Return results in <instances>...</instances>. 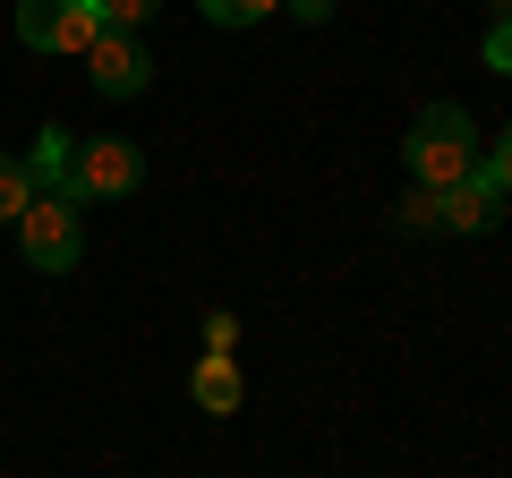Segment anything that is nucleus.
<instances>
[{
	"mask_svg": "<svg viewBox=\"0 0 512 478\" xmlns=\"http://www.w3.org/2000/svg\"><path fill=\"white\" fill-rule=\"evenodd\" d=\"M402 154H410V180H419L427 197H444L453 180H470V171H478V129H470V111H461V103H427L419 120H410Z\"/></svg>",
	"mask_w": 512,
	"mask_h": 478,
	"instance_id": "nucleus-1",
	"label": "nucleus"
},
{
	"mask_svg": "<svg viewBox=\"0 0 512 478\" xmlns=\"http://www.w3.org/2000/svg\"><path fill=\"white\" fill-rule=\"evenodd\" d=\"M18 248H26L35 274H77V265H86V205L35 197V205L18 214Z\"/></svg>",
	"mask_w": 512,
	"mask_h": 478,
	"instance_id": "nucleus-2",
	"label": "nucleus"
},
{
	"mask_svg": "<svg viewBox=\"0 0 512 478\" xmlns=\"http://www.w3.org/2000/svg\"><path fill=\"white\" fill-rule=\"evenodd\" d=\"M94 35H103V9H94V0H18V43H26V52L86 60Z\"/></svg>",
	"mask_w": 512,
	"mask_h": 478,
	"instance_id": "nucleus-3",
	"label": "nucleus"
},
{
	"mask_svg": "<svg viewBox=\"0 0 512 478\" xmlns=\"http://www.w3.org/2000/svg\"><path fill=\"white\" fill-rule=\"evenodd\" d=\"M146 188V154L128 137H86L69 163V205H103V197H137Z\"/></svg>",
	"mask_w": 512,
	"mask_h": 478,
	"instance_id": "nucleus-4",
	"label": "nucleus"
},
{
	"mask_svg": "<svg viewBox=\"0 0 512 478\" xmlns=\"http://www.w3.org/2000/svg\"><path fill=\"white\" fill-rule=\"evenodd\" d=\"M86 77H94V94L103 103H137V94L154 86V60H146V35H94V52H86Z\"/></svg>",
	"mask_w": 512,
	"mask_h": 478,
	"instance_id": "nucleus-5",
	"label": "nucleus"
},
{
	"mask_svg": "<svg viewBox=\"0 0 512 478\" xmlns=\"http://www.w3.org/2000/svg\"><path fill=\"white\" fill-rule=\"evenodd\" d=\"M495 214H504V188H495V171H487V163L436 197V231H495Z\"/></svg>",
	"mask_w": 512,
	"mask_h": 478,
	"instance_id": "nucleus-6",
	"label": "nucleus"
},
{
	"mask_svg": "<svg viewBox=\"0 0 512 478\" xmlns=\"http://www.w3.org/2000/svg\"><path fill=\"white\" fill-rule=\"evenodd\" d=\"M69 163H77V137H69V129H43L35 154H26V180H35V197H69Z\"/></svg>",
	"mask_w": 512,
	"mask_h": 478,
	"instance_id": "nucleus-7",
	"label": "nucleus"
},
{
	"mask_svg": "<svg viewBox=\"0 0 512 478\" xmlns=\"http://www.w3.org/2000/svg\"><path fill=\"white\" fill-rule=\"evenodd\" d=\"M188 393H197V410H214V419H231V410H239V368L205 350V359H197V376H188Z\"/></svg>",
	"mask_w": 512,
	"mask_h": 478,
	"instance_id": "nucleus-8",
	"label": "nucleus"
},
{
	"mask_svg": "<svg viewBox=\"0 0 512 478\" xmlns=\"http://www.w3.org/2000/svg\"><path fill=\"white\" fill-rule=\"evenodd\" d=\"M26 205H35V180H26L18 154H0V222H18Z\"/></svg>",
	"mask_w": 512,
	"mask_h": 478,
	"instance_id": "nucleus-9",
	"label": "nucleus"
},
{
	"mask_svg": "<svg viewBox=\"0 0 512 478\" xmlns=\"http://www.w3.org/2000/svg\"><path fill=\"white\" fill-rule=\"evenodd\" d=\"M197 9H205L214 26H265V18L282 9V0H197Z\"/></svg>",
	"mask_w": 512,
	"mask_h": 478,
	"instance_id": "nucleus-10",
	"label": "nucleus"
},
{
	"mask_svg": "<svg viewBox=\"0 0 512 478\" xmlns=\"http://www.w3.org/2000/svg\"><path fill=\"white\" fill-rule=\"evenodd\" d=\"M94 9H103L111 35H146V26H154V0H94Z\"/></svg>",
	"mask_w": 512,
	"mask_h": 478,
	"instance_id": "nucleus-11",
	"label": "nucleus"
},
{
	"mask_svg": "<svg viewBox=\"0 0 512 478\" xmlns=\"http://www.w3.org/2000/svg\"><path fill=\"white\" fill-rule=\"evenodd\" d=\"M231 342H239V316H231V308H205V350L231 359Z\"/></svg>",
	"mask_w": 512,
	"mask_h": 478,
	"instance_id": "nucleus-12",
	"label": "nucleus"
},
{
	"mask_svg": "<svg viewBox=\"0 0 512 478\" xmlns=\"http://www.w3.org/2000/svg\"><path fill=\"white\" fill-rule=\"evenodd\" d=\"M478 163H487V171H495V188H504V197H512V120H504V129H495V154H478Z\"/></svg>",
	"mask_w": 512,
	"mask_h": 478,
	"instance_id": "nucleus-13",
	"label": "nucleus"
},
{
	"mask_svg": "<svg viewBox=\"0 0 512 478\" xmlns=\"http://www.w3.org/2000/svg\"><path fill=\"white\" fill-rule=\"evenodd\" d=\"M487 69H495V77H512V18H495V26H487Z\"/></svg>",
	"mask_w": 512,
	"mask_h": 478,
	"instance_id": "nucleus-14",
	"label": "nucleus"
},
{
	"mask_svg": "<svg viewBox=\"0 0 512 478\" xmlns=\"http://www.w3.org/2000/svg\"><path fill=\"white\" fill-rule=\"evenodd\" d=\"M402 231H436V197H427V188L402 197Z\"/></svg>",
	"mask_w": 512,
	"mask_h": 478,
	"instance_id": "nucleus-15",
	"label": "nucleus"
},
{
	"mask_svg": "<svg viewBox=\"0 0 512 478\" xmlns=\"http://www.w3.org/2000/svg\"><path fill=\"white\" fill-rule=\"evenodd\" d=\"M291 9H299L308 26H325V18H333V0H291Z\"/></svg>",
	"mask_w": 512,
	"mask_h": 478,
	"instance_id": "nucleus-16",
	"label": "nucleus"
},
{
	"mask_svg": "<svg viewBox=\"0 0 512 478\" xmlns=\"http://www.w3.org/2000/svg\"><path fill=\"white\" fill-rule=\"evenodd\" d=\"M495 18H512V0H495Z\"/></svg>",
	"mask_w": 512,
	"mask_h": 478,
	"instance_id": "nucleus-17",
	"label": "nucleus"
}]
</instances>
